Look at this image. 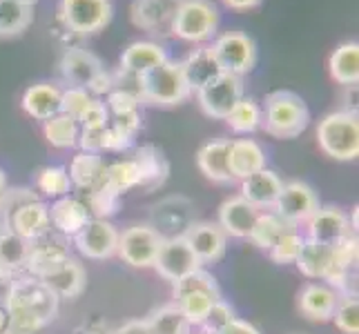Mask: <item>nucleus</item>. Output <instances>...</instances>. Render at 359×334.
Masks as SVG:
<instances>
[{
  "label": "nucleus",
  "instance_id": "56",
  "mask_svg": "<svg viewBox=\"0 0 359 334\" xmlns=\"http://www.w3.org/2000/svg\"><path fill=\"white\" fill-rule=\"evenodd\" d=\"M14 279H16L14 274L0 270V307H3V310H7V305H9L11 290H14Z\"/></svg>",
  "mask_w": 359,
  "mask_h": 334
},
{
  "label": "nucleus",
  "instance_id": "22",
  "mask_svg": "<svg viewBox=\"0 0 359 334\" xmlns=\"http://www.w3.org/2000/svg\"><path fill=\"white\" fill-rule=\"evenodd\" d=\"M228 167L234 181H243L259 169H266V152L264 147L252 139L230 141L228 147Z\"/></svg>",
  "mask_w": 359,
  "mask_h": 334
},
{
  "label": "nucleus",
  "instance_id": "43",
  "mask_svg": "<svg viewBox=\"0 0 359 334\" xmlns=\"http://www.w3.org/2000/svg\"><path fill=\"white\" fill-rule=\"evenodd\" d=\"M36 199H39V194L29 188H7L0 194V230H9L18 209Z\"/></svg>",
  "mask_w": 359,
  "mask_h": 334
},
{
  "label": "nucleus",
  "instance_id": "9",
  "mask_svg": "<svg viewBox=\"0 0 359 334\" xmlns=\"http://www.w3.org/2000/svg\"><path fill=\"white\" fill-rule=\"evenodd\" d=\"M163 239V234L152 225H132L118 234L116 254L132 267H154Z\"/></svg>",
  "mask_w": 359,
  "mask_h": 334
},
{
  "label": "nucleus",
  "instance_id": "32",
  "mask_svg": "<svg viewBox=\"0 0 359 334\" xmlns=\"http://www.w3.org/2000/svg\"><path fill=\"white\" fill-rule=\"evenodd\" d=\"M105 160L101 154H90V152H79L69 163V179L72 185H76L81 190H92L98 183L105 181Z\"/></svg>",
  "mask_w": 359,
  "mask_h": 334
},
{
  "label": "nucleus",
  "instance_id": "30",
  "mask_svg": "<svg viewBox=\"0 0 359 334\" xmlns=\"http://www.w3.org/2000/svg\"><path fill=\"white\" fill-rule=\"evenodd\" d=\"M32 241L11 230H0V270L18 277L27 267Z\"/></svg>",
  "mask_w": 359,
  "mask_h": 334
},
{
  "label": "nucleus",
  "instance_id": "28",
  "mask_svg": "<svg viewBox=\"0 0 359 334\" xmlns=\"http://www.w3.org/2000/svg\"><path fill=\"white\" fill-rule=\"evenodd\" d=\"M165 60H168V52L158 43L136 41L121 54V69L134 74V76H141V74L165 63Z\"/></svg>",
  "mask_w": 359,
  "mask_h": 334
},
{
  "label": "nucleus",
  "instance_id": "17",
  "mask_svg": "<svg viewBox=\"0 0 359 334\" xmlns=\"http://www.w3.org/2000/svg\"><path fill=\"white\" fill-rule=\"evenodd\" d=\"M103 67V60L98 58L96 54H92L90 49H83V47H72L67 52L60 56V63H58V71H60V78H63L69 88H85L94 81L96 74H101Z\"/></svg>",
  "mask_w": 359,
  "mask_h": 334
},
{
  "label": "nucleus",
  "instance_id": "6",
  "mask_svg": "<svg viewBox=\"0 0 359 334\" xmlns=\"http://www.w3.org/2000/svg\"><path fill=\"white\" fill-rule=\"evenodd\" d=\"M112 0H60L58 18L76 36H92L112 20Z\"/></svg>",
  "mask_w": 359,
  "mask_h": 334
},
{
  "label": "nucleus",
  "instance_id": "34",
  "mask_svg": "<svg viewBox=\"0 0 359 334\" xmlns=\"http://www.w3.org/2000/svg\"><path fill=\"white\" fill-rule=\"evenodd\" d=\"M145 323L150 328V334H190L192 326L179 310L177 303L161 305L145 316Z\"/></svg>",
  "mask_w": 359,
  "mask_h": 334
},
{
  "label": "nucleus",
  "instance_id": "62",
  "mask_svg": "<svg viewBox=\"0 0 359 334\" xmlns=\"http://www.w3.org/2000/svg\"><path fill=\"white\" fill-rule=\"evenodd\" d=\"M5 323H7V310H3V307H0V332H3Z\"/></svg>",
  "mask_w": 359,
  "mask_h": 334
},
{
  "label": "nucleus",
  "instance_id": "49",
  "mask_svg": "<svg viewBox=\"0 0 359 334\" xmlns=\"http://www.w3.org/2000/svg\"><path fill=\"white\" fill-rule=\"evenodd\" d=\"M45 326L20 310H7V323L0 334H39Z\"/></svg>",
  "mask_w": 359,
  "mask_h": 334
},
{
  "label": "nucleus",
  "instance_id": "13",
  "mask_svg": "<svg viewBox=\"0 0 359 334\" xmlns=\"http://www.w3.org/2000/svg\"><path fill=\"white\" fill-rule=\"evenodd\" d=\"M183 237L192 247V252L196 254L201 265L217 263L226 254L228 237H226V232L219 228V223H212V221L190 223V225L183 230Z\"/></svg>",
  "mask_w": 359,
  "mask_h": 334
},
{
  "label": "nucleus",
  "instance_id": "14",
  "mask_svg": "<svg viewBox=\"0 0 359 334\" xmlns=\"http://www.w3.org/2000/svg\"><path fill=\"white\" fill-rule=\"evenodd\" d=\"M306 225H308V239L324 243V245H337L348 237H355L348 214L335 205L319 207L317 212L306 221Z\"/></svg>",
  "mask_w": 359,
  "mask_h": 334
},
{
  "label": "nucleus",
  "instance_id": "26",
  "mask_svg": "<svg viewBox=\"0 0 359 334\" xmlns=\"http://www.w3.org/2000/svg\"><path fill=\"white\" fill-rule=\"evenodd\" d=\"M22 109L36 120H49L60 114V88L54 83H36L22 94Z\"/></svg>",
  "mask_w": 359,
  "mask_h": 334
},
{
  "label": "nucleus",
  "instance_id": "47",
  "mask_svg": "<svg viewBox=\"0 0 359 334\" xmlns=\"http://www.w3.org/2000/svg\"><path fill=\"white\" fill-rule=\"evenodd\" d=\"M92 94L85 90V88H67V90H60V114H67L74 120H79L81 114L85 111V107L90 105L92 101Z\"/></svg>",
  "mask_w": 359,
  "mask_h": 334
},
{
  "label": "nucleus",
  "instance_id": "44",
  "mask_svg": "<svg viewBox=\"0 0 359 334\" xmlns=\"http://www.w3.org/2000/svg\"><path fill=\"white\" fill-rule=\"evenodd\" d=\"M332 323L344 334L359 332V301L357 296H339L335 312H332Z\"/></svg>",
  "mask_w": 359,
  "mask_h": 334
},
{
  "label": "nucleus",
  "instance_id": "21",
  "mask_svg": "<svg viewBox=\"0 0 359 334\" xmlns=\"http://www.w3.org/2000/svg\"><path fill=\"white\" fill-rule=\"evenodd\" d=\"M41 281L58 299H79L85 292V286H88V272L76 258H67L63 265L52 270Z\"/></svg>",
  "mask_w": 359,
  "mask_h": 334
},
{
  "label": "nucleus",
  "instance_id": "19",
  "mask_svg": "<svg viewBox=\"0 0 359 334\" xmlns=\"http://www.w3.org/2000/svg\"><path fill=\"white\" fill-rule=\"evenodd\" d=\"M49 221H52V230L56 234L65 239H74L92 221V214L81 199L63 196V199H56V203L49 207Z\"/></svg>",
  "mask_w": 359,
  "mask_h": 334
},
{
  "label": "nucleus",
  "instance_id": "54",
  "mask_svg": "<svg viewBox=\"0 0 359 334\" xmlns=\"http://www.w3.org/2000/svg\"><path fill=\"white\" fill-rule=\"evenodd\" d=\"M109 125L134 139V134L139 132V127H141V111H128V114L109 116Z\"/></svg>",
  "mask_w": 359,
  "mask_h": 334
},
{
  "label": "nucleus",
  "instance_id": "31",
  "mask_svg": "<svg viewBox=\"0 0 359 334\" xmlns=\"http://www.w3.org/2000/svg\"><path fill=\"white\" fill-rule=\"evenodd\" d=\"M330 76L335 83L351 88L359 83V45L355 41L341 43L335 52L330 54Z\"/></svg>",
  "mask_w": 359,
  "mask_h": 334
},
{
  "label": "nucleus",
  "instance_id": "42",
  "mask_svg": "<svg viewBox=\"0 0 359 334\" xmlns=\"http://www.w3.org/2000/svg\"><path fill=\"white\" fill-rule=\"evenodd\" d=\"M105 183L112 185L118 194H123L136 188V185H141V169L134 158L116 160V163L105 167Z\"/></svg>",
  "mask_w": 359,
  "mask_h": 334
},
{
  "label": "nucleus",
  "instance_id": "10",
  "mask_svg": "<svg viewBox=\"0 0 359 334\" xmlns=\"http://www.w3.org/2000/svg\"><path fill=\"white\" fill-rule=\"evenodd\" d=\"M154 270L158 272V277H163L165 281L177 283L183 277L192 274L194 270H201V263L183 234H175V237H165L163 243H161L158 256L154 261Z\"/></svg>",
  "mask_w": 359,
  "mask_h": 334
},
{
  "label": "nucleus",
  "instance_id": "61",
  "mask_svg": "<svg viewBox=\"0 0 359 334\" xmlns=\"http://www.w3.org/2000/svg\"><path fill=\"white\" fill-rule=\"evenodd\" d=\"M7 188H9V185H7V174H5L3 169H0V194H3Z\"/></svg>",
  "mask_w": 359,
  "mask_h": 334
},
{
  "label": "nucleus",
  "instance_id": "50",
  "mask_svg": "<svg viewBox=\"0 0 359 334\" xmlns=\"http://www.w3.org/2000/svg\"><path fill=\"white\" fill-rule=\"evenodd\" d=\"M107 111L109 116H116V114H128V111H139V105H141V98L132 94V92H126V90H112L107 94Z\"/></svg>",
  "mask_w": 359,
  "mask_h": 334
},
{
  "label": "nucleus",
  "instance_id": "40",
  "mask_svg": "<svg viewBox=\"0 0 359 334\" xmlns=\"http://www.w3.org/2000/svg\"><path fill=\"white\" fill-rule=\"evenodd\" d=\"M88 194V201H83L88 205L92 218H107L118 212V205H121V194L112 188V185H107L105 181L98 183L96 188L85 192Z\"/></svg>",
  "mask_w": 359,
  "mask_h": 334
},
{
  "label": "nucleus",
  "instance_id": "55",
  "mask_svg": "<svg viewBox=\"0 0 359 334\" xmlns=\"http://www.w3.org/2000/svg\"><path fill=\"white\" fill-rule=\"evenodd\" d=\"M112 90H114V76H112V71H107V69H103L101 74H96L94 81L88 85V92L94 94L96 98L107 96Z\"/></svg>",
  "mask_w": 359,
  "mask_h": 334
},
{
  "label": "nucleus",
  "instance_id": "23",
  "mask_svg": "<svg viewBox=\"0 0 359 334\" xmlns=\"http://www.w3.org/2000/svg\"><path fill=\"white\" fill-rule=\"evenodd\" d=\"M283 190V181L277 172L272 169H259L257 174H250L241 181V194L248 203H252L259 209L275 207L279 194Z\"/></svg>",
  "mask_w": 359,
  "mask_h": 334
},
{
  "label": "nucleus",
  "instance_id": "41",
  "mask_svg": "<svg viewBox=\"0 0 359 334\" xmlns=\"http://www.w3.org/2000/svg\"><path fill=\"white\" fill-rule=\"evenodd\" d=\"M217 301H221V296L208 294V292H188V294H181L175 299L179 310L190 321V326H201V321L205 319L210 307H212Z\"/></svg>",
  "mask_w": 359,
  "mask_h": 334
},
{
  "label": "nucleus",
  "instance_id": "48",
  "mask_svg": "<svg viewBox=\"0 0 359 334\" xmlns=\"http://www.w3.org/2000/svg\"><path fill=\"white\" fill-rule=\"evenodd\" d=\"M232 319H237V316H234L232 305L221 299V301H217L212 307H210V312L205 314V319L201 321L199 328L203 330V334H219Z\"/></svg>",
  "mask_w": 359,
  "mask_h": 334
},
{
  "label": "nucleus",
  "instance_id": "45",
  "mask_svg": "<svg viewBox=\"0 0 359 334\" xmlns=\"http://www.w3.org/2000/svg\"><path fill=\"white\" fill-rule=\"evenodd\" d=\"M302 245H304V237L299 234V230H294V232L283 234V237L270 247L268 254L277 265H290L297 261V256H299Z\"/></svg>",
  "mask_w": 359,
  "mask_h": 334
},
{
  "label": "nucleus",
  "instance_id": "59",
  "mask_svg": "<svg viewBox=\"0 0 359 334\" xmlns=\"http://www.w3.org/2000/svg\"><path fill=\"white\" fill-rule=\"evenodd\" d=\"M262 0H224V5L230 7V9H237V11H243V9H252L257 7Z\"/></svg>",
  "mask_w": 359,
  "mask_h": 334
},
{
  "label": "nucleus",
  "instance_id": "27",
  "mask_svg": "<svg viewBox=\"0 0 359 334\" xmlns=\"http://www.w3.org/2000/svg\"><path fill=\"white\" fill-rule=\"evenodd\" d=\"M11 232L20 234L22 239L36 241L52 232V221H49V207L41 199H36L27 205H22L14 221H11Z\"/></svg>",
  "mask_w": 359,
  "mask_h": 334
},
{
  "label": "nucleus",
  "instance_id": "16",
  "mask_svg": "<svg viewBox=\"0 0 359 334\" xmlns=\"http://www.w3.org/2000/svg\"><path fill=\"white\" fill-rule=\"evenodd\" d=\"M181 0H132L130 18L134 27L150 34H168Z\"/></svg>",
  "mask_w": 359,
  "mask_h": 334
},
{
  "label": "nucleus",
  "instance_id": "33",
  "mask_svg": "<svg viewBox=\"0 0 359 334\" xmlns=\"http://www.w3.org/2000/svg\"><path fill=\"white\" fill-rule=\"evenodd\" d=\"M134 160L141 169V185L139 188L154 190V188H161V185L165 183L170 165H168L165 156L161 154V150H156L154 145H143L141 150H136Z\"/></svg>",
  "mask_w": 359,
  "mask_h": 334
},
{
  "label": "nucleus",
  "instance_id": "29",
  "mask_svg": "<svg viewBox=\"0 0 359 334\" xmlns=\"http://www.w3.org/2000/svg\"><path fill=\"white\" fill-rule=\"evenodd\" d=\"M332 254H335V245H324L311 239H304L302 252L297 256L294 265L308 279H326L332 267Z\"/></svg>",
  "mask_w": 359,
  "mask_h": 334
},
{
  "label": "nucleus",
  "instance_id": "58",
  "mask_svg": "<svg viewBox=\"0 0 359 334\" xmlns=\"http://www.w3.org/2000/svg\"><path fill=\"white\" fill-rule=\"evenodd\" d=\"M112 334H150V328H147L145 319H130Z\"/></svg>",
  "mask_w": 359,
  "mask_h": 334
},
{
  "label": "nucleus",
  "instance_id": "15",
  "mask_svg": "<svg viewBox=\"0 0 359 334\" xmlns=\"http://www.w3.org/2000/svg\"><path fill=\"white\" fill-rule=\"evenodd\" d=\"M67 241L69 239L60 237V234H52V232L32 241V250H29V258H27V267H25V272L36 279H43L58 265H63L67 258H72Z\"/></svg>",
  "mask_w": 359,
  "mask_h": 334
},
{
  "label": "nucleus",
  "instance_id": "20",
  "mask_svg": "<svg viewBox=\"0 0 359 334\" xmlns=\"http://www.w3.org/2000/svg\"><path fill=\"white\" fill-rule=\"evenodd\" d=\"M339 301V294L332 290L328 283H308L299 292L297 307L308 321H317V323H326L332 319Z\"/></svg>",
  "mask_w": 359,
  "mask_h": 334
},
{
  "label": "nucleus",
  "instance_id": "53",
  "mask_svg": "<svg viewBox=\"0 0 359 334\" xmlns=\"http://www.w3.org/2000/svg\"><path fill=\"white\" fill-rule=\"evenodd\" d=\"M134 143L132 136L128 134H123L121 130L112 127V125H107L105 127V134H103V150L107 152H126L130 150Z\"/></svg>",
  "mask_w": 359,
  "mask_h": 334
},
{
  "label": "nucleus",
  "instance_id": "57",
  "mask_svg": "<svg viewBox=\"0 0 359 334\" xmlns=\"http://www.w3.org/2000/svg\"><path fill=\"white\" fill-rule=\"evenodd\" d=\"M219 334H262V332H259V328H255L252 323H248V321H243V319H232Z\"/></svg>",
  "mask_w": 359,
  "mask_h": 334
},
{
  "label": "nucleus",
  "instance_id": "3",
  "mask_svg": "<svg viewBox=\"0 0 359 334\" xmlns=\"http://www.w3.org/2000/svg\"><path fill=\"white\" fill-rule=\"evenodd\" d=\"M321 152L335 160H355L359 156V120L355 111H330L317 125Z\"/></svg>",
  "mask_w": 359,
  "mask_h": 334
},
{
  "label": "nucleus",
  "instance_id": "11",
  "mask_svg": "<svg viewBox=\"0 0 359 334\" xmlns=\"http://www.w3.org/2000/svg\"><path fill=\"white\" fill-rule=\"evenodd\" d=\"M319 196L308 183L290 181L283 183V190L275 203V214H279L283 221L292 223V225H302L319 209Z\"/></svg>",
  "mask_w": 359,
  "mask_h": 334
},
{
  "label": "nucleus",
  "instance_id": "12",
  "mask_svg": "<svg viewBox=\"0 0 359 334\" xmlns=\"http://www.w3.org/2000/svg\"><path fill=\"white\" fill-rule=\"evenodd\" d=\"M74 245L92 261H105V258H112L118 250V230L107 218H92L74 237Z\"/></svg>",
  "mask_w": 359,
  "mask_h": 334
},
{
  "label": "nucleus",
  "instance_id": "5",
  "mask_svg": "<svg viewBox=\"0 0 359 334\" xmlns=\"http://www.w3.org/2000/svg\"><path fill=\"white\" fill-rule=\"evenodd\" d=\"M58 305L60 299L41 279H36L32 274L14 279V290H11L7 310H20L25 314L39 319L43 326H47L56 319Z\"/></svg>",
  "mask_w": 359,
  "mask_h": 334
},
{
  "label": "nucleus",
  "instance_id": "25",
  "mask_svg": "<svg viewBox=\"0 0 359 334\" xmlns=\"http://www.w3.org/2000/svg\"><path fill=\"white\" fill-rule=\"evenodd\" d=\"M181 67L185 78H188V85L192 92H199L205 83H210L212 78H217L221 71V65L217 63V56L212 52L210 45H201L192 49V52L185 56V60H181Z\"/></svg>",
  "mask_w": 359,
  "mask_h": 334
},
{
  "label": "nucleus",
  "instance_id": "2",
  "mask_svg": "<svg viewBox=\"0 0 359 334\" xmlns=\"http://www.w3.org/2000/svg\"><path fill=\"white\" fill-rule=\"evenodd\" d=\"M192 94L183 67L177 60H165L158 67L139 76V96L141 103L156 107H172L183 103Z\"/></svg>",
  "mask_w": 359,
  "mask_h": 334
},
{
  "label": "nucleus",
  "instance_id": "39",
  "mask_svg": "<svg viewBox=\"0 0 359 334\" xmlns=\"http://www.w3.org/2000/svg\"><path fill=\"white\" fill-rule=\"evenodd\" d=\"M36 188L41 194L49 196V199H63L69 196L72 190V179L69 172L63 165H47L36 172Z\"/></svg>",
  "mask_w": 359,
  "mask_h": 334
},
{
  "label": "nucleus",
  "instance_id": "38",
  "mask_svg": "<svg viewBox=\"0 0 359 334\" xmlns=\"http://www.w3.org/2000/svg\"><path fill=\"white\" fill-rule=\"evenodd\" d=\"M226 123L230 125V130L237 134H252L257 130H262L264 125V107L259 105L255 98L243 96L226 116Z\"/></svg>",
  "mask_w": 359,
  "mask_h": 334
},
{
  "label": "nucleus",
  "instance_id": "4",
  "mask_svg": "<svg viewBox=\"0 0 359 334\" xmlns=\"http://www.w3.org/2000/svg\"><path fill=\"white\" fill-rule=\"evenodd\" d=\"M221 14L212 0H181L172 20V34L185 43L215 41Z\"/></svg>",
  "mask_w": 359,
  "mask_h": 334
},
{
  "label": "nucleus",
  "instance_id": "35",
  "mask_svg": "<svg viewBox=\"0 0 359 334\" xmlns=\"http://www.w3.org/2000/svg\"><path fill=\"white\" fill-rule=\"evenodd\" d=\"M294 230H297V225H292V223H288V221H283L279 214H275V212H262L248 239H250L257 247H262V250L268 252L270 247L283 237V234L294 232Z\"/></svg>",
  "mask_w": 359,
  "mask_h": 334
},
{
  "label": "nucleus",
  "instance_id": "24",
  "mask_svg": "<svg viewBox=\"0 0 359 334\" xmlns=\"http://www.w3.org/2000/svg\"><path fill=\"white\" fill-rule=\"evenodd\" d=\"M228 147H230L228 139H215L201 145V150L196 152V165L203 172V176L219 185L234 183L228 167Z\"/></svg>",
  "mask_w": 359,
  "mask_h": 334
},
{
  "label": "nucleus",
  "instance_id": "60",
  "mask_svg": "<svg viewBox=\"0 0 359 334\" xmlns=\"http://www.w3.org/2000/svg\"><path fill=\"white\" fill-rule=\"evenodd\" d=\"M85 334H112V330L107 328V323H101V321H94V323L88 326Z\"/></svg>",
  "mask_w": 359,
  "mask_h": 334
},
{
  "label": "nucleus",
  "instance_id": "36",
  "mask_svg": "<svg viewBox=\"0 0 359 334\" xmlns=\"http://www.w3.org/2000/svg\"><path fill=\"white\" fill-rule=\"evenodd\" d=\"M34 22V7L16 3V0H0V39H14L27 32Z\"/></svg>",
  "mask_w": 359,
  "mask_h": 334
},
{
  "label": "nucleus",
  "instance_id": "52",
  "mask_svg": "<svg viewBox=\"0 0 359 334\" xmlns=\"http://www.w3.org/2000/svg\"><path fill=\"white\" fill-rule=\"evenodd\" d=\"M103 134H105V127H81L76 145L81 147V152L101 154L103 152Z\"/></svg>",
  "mask_w": 359,
  "mask_h": 334
},
{
  "label": "nucleus",
  "instance_id": "63",
  "mask_svg": "<svg viewBox=\"0 0 359 334\" xmlns=\"http://www.w3.org/2000/svg\"><path fill=\"white\" fill-rule=\"evenodd\" d=\"M16 3H22V5H29V7H34L39 0H16Z\"/></svg>",
  "mask_w": 359,
  "mask_h": 334
},
{
  "label": "nucleus",
  "instance_id": "7",
  "mask_svg": "<svg viewBox=\"0 0 359 334\" xmlns=\"http://www.w3.org/2000/svg\"><path fill=\"white\" fill-rule=\"evenodd\" d=\"M210 47H212L221 69L234 74V76L250 74L257 65V45L243 32H226L221 36H215Z\"/></svg>",
  "mask_w": 359,
  "mask_h": 334
},
{
  "label": "nucleus",
  "instance_id": "51",
  "mask_svg": "<svg viewBox=\"0 0 359 334\" xmlns=\"http://www.w3.org/2000/svg\"><path fill=\"white\" fill-rule=\"evenodd\" d=\"M79 125L81 127H107L109 125V111L101 98H92L90 105L85 107V111L79 118Z\"/></svg>",
  "mask_w": 359,
  "mask_h": 334
},
{
  "label": "nucleus",
  "instance_id": "37",
  "mask_svg": "<svg viewBox=\"0 0 359 334\" xmlns=\"http://www.w3.org/2000/svg\"><path fill=\"white\" fill-rule=\"evenodd\" d=\"M43 132H45L47 143L56 147V150H72V147H76L79 143L81 125H79V120H74L67 114H56L49 120H45Z\"/></svg>",
  "mask_w": 359,
  "mask_h": 334
},
{
  "label": "nucleus",
  "instance_id": "1",
  "mask_svg": "<svg viewBox=\"0 0 359 334\" xmlns=\"http://www.w3.org/2000/svg\"><path fill=\"white\" fill-rule=\"evenodd\" d=\"M308 123H311V111H308V105L299 94L288 90L268 94L262 127L272 139H297L302 132H306Z\"/></svg>",
  "mask_w": 359,
  "mask_h": 334
},
{
  "label": "nucleus",
  "instance_id": "46",
  "mask_svg": "<svg viewBox=\"0 0 359 334\" xmlns=\"http://www.w3.org/2000/svg\"><path fill=\"white\" fill-rule=\"evenodd\" d=\"M188 292H208V294L221 296V288H219L217 279L203 270H194L192 274L183 277L181 281L175 283V299L181 294H188Z\"/></svg>",
  "mask_w": 359,
  "mask_h": 334
},
{
  "label": "nucleus",
  "instance_id": "18",
  "mask_svg": "<svg viewBox=\"0 0 359 334\" xmlns=\"http://www.w3.org/2000/svg\"><path fill=\"white\" fill-rule=\"evenodd\" d=\"M262 214V209L248 203L243 196H230L219 207V228L226 232V237L248 239L255 228V223Z\"/></svg>",
  "mask_w": 359,
  "mask_h": 334
},
{
  "label": "nucleus",
  "instance_id": "8",
  "mask_svg": "<svg viewBox=\"0 0 359 334\" xmlns=\"http://www.w3.org/2000/svg\"><path fill=\"white\" fill-rule=\"evenodd\" d=\"M241 98H243V81L241 76H234V74L228 71H221L217 78L205 83L196 92V101H199L203 114L217 120H226V116Z\"/></svg>",
  "mask_w": 359,
  "mask_h": 334
}]
</instances>
